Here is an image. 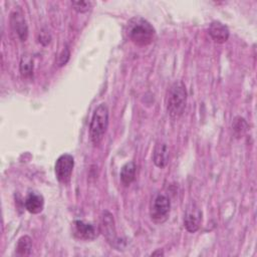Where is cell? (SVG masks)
<instances>
[{"label": "cell", "mask_w": 257, "mask_h": 257, "mask_svg": "<svg viewBox=\"0 0 257 257\" xmlns=\"http://www.w3.org/2000/svg\"><path fill=\"white\" fill-rule=\"evenodd\" d=\"M69 57H70V52H69V49L67 47L63 48L62 51L59 53L58 55V58H57V64L58 66H63L67 63V61L69 60Z\"/></svg>", "instance_id": "18"}, {"label": "cell", "mask_w": 257, "mask_h": 257, "mask_svg": "<svg viewBox=\"0 0 257 257\" xmlns=\"http://www.w3.org/2000/svg\"><path fill=\"white\" fill-rule=\"evenodd\" d=\"M154 164L158 168H165L169 162V148L168 145L164 142L158 143L154 149L153 153Z\"/></svg>", "instance_id": "12"}, {"label": "cell", "mask_w": 257, "mask_h": 257, "mask_svg": "<svg viewBox=\"0 0 257 257\" xmlns=\"http://www.w3.org/2000/svg\"><path fill=\"white\" fill-rule=\"evenodd\" d=\"M108 126V107L106 103L98 104L91 116L89 123V138L94 146L102 141Z\"/></svg>", "instance_id": "3"}, {"label": "cell", "mask_w": 257, "mask_h": 257, "mask_svg": "<svg viewBox=\"0 0 257 257\" xmlns=\"http://www.w3.org/2000/svg\"><path fill=\"white\" fill-rule=\"evenodd\" d=\"M24 205L26 210L31 214H38L43 210L44 199L43 196L37 192H31L27 195Z\"/></svg>", "instance_id": "11"}, {"label": "cell", "mask_w": 257, "mask_h": 257, "mask_svg": "<svg viewBox=\"0 0 257 257\" xmlns=\"http://www.w3.org/2000/svg\"><path fill=\"white\" fill-rule=\"evenodd\" d=\"M74 167V159L70 154H62L59 156L54 165L56 179L61 184H67L72 175Z\"/></svg>", "instance_id": "6"}, {"label": "cell", "mask_w": 257, "mask_h": 257, "mask_svg": "<svg viewBox=\"0 0 257 257\" xmlns=\"http://www.w3.org/2000/svg\"><path fill=\"white\" fill-rule=\"evenodd\" d=\"M99 232L102 233V235L105 237L106 241L114 247L116 250H122L124 247V244L116 235L115 226H114V220L113 216L108 211H103L100 216V223H99Z\"/></svg>", "instance_id": "4"}, {"label": "cell", "mask_w": 257, "mask_h": 257, "mask_svg": "<svg viewBox=\"0 0 257 257\" xmlns=\"http://www.w3.org/2000/svg\"><path fill=\"white\" fill-rule=\"evenodd\" d=\"M136 170H137V166L134 161H130L121 167L119 177H120L121 183L124 186H128L134 182L136 178Z\"/></svg>", "instance_id": "13"}, {"label": "cell", "mask_w": 257, "mask_h": 257, "mask_svg": "<svg viewBox=\"0 0 257 257\" xmlns=\"http://www.w3.org/2000/svg\"><path fill=\"white\" fill-rule=\"evenodd\" d=\"M71 225L72 234L76 239L90 241L94 240L98 236L99 228L90 223H86L81 220H75Z\"/></svg>", "instance_id": "7"}, {"label": "cell", "mask_w": 257, "mask_h": 257, "mask_svg": "<svg viewBox=\"0 0 257 257\" xmlns=\"http://www.w3.org/2000/svg\"><path fill=\"white\" fill-rule=\"evenodd\" d=\"M31 249H32V240L29 236L24 235L18 239L15 247V252L18 256L30 255Z\"/></svg>", "instance_id": "14"}, {"label": "cell", "mask_w": 257, "mask_h": 257, "mask_svg": "<svg viewBox=\"0 0 257 257\" xmlns=\"http://www.w3.org/2000/svg\"><path fill=\"white\" fill-rule=\"evenodd\" d=\"M128 38L139 46H146L154 41L156 31L153 25L143 17L137 16L127 22Z\"/></svg>", "instance_id": "1"}, {"label": "cell", "mask_w": 257, "mask_h": 257, "mask_svg": "<svg viewBox=\"0 0 257 257\" xmlns=\"http://www.w3.org/2000/svg\"><path fill=\"white\" fill-rule=\"evenodd\" d=\"M19 69L23 77H30L33 74V59L29 55H23L20 60Z\"/></svg>", "instance_id": "15"}, {"label": "cell", "mask_w": 257, "mask_h": 257, "mask_svg": "<svg viewBox=\"0 0 257 257\" xmlns=\"http://www.w3.org/2000/svg\"><path fill=\"white\" fill-rule=\"evenodd\" d=\"M248 127V124L246 122V120L241 117V116H236L233 120L232 123V130H233V134L237 139H240L244 136V134L246 133Z\"/></svg>", "instance_id": "16"}, {"label": "cell", "mask_w": 257, "mask_h": 257, "mask_svg": "<svg viewBox=\"0 0 257 257\" xmlns=\"http://www.w3.org/2000/svg\"><path fill=\"white\" fill-rule=\"evenodd\" d=\"M171 211V202L170 199L163 194L156 196L152 202L150 209V216L153 222L157 224H162L166 222L169 218Z\"/></svg>", "instance_id": "5"}, {"label": "cell", "mask_w": 257, "mask_h": 257, "mask_svg": "<svg viewBox=\"0 0 257 257\" xmlns=\"http://www.w3.org/2000/svg\"><path fill=\"white\" fill-rule=\"evenodd\" d=\"M39 42L43 45H47L50 42V35L47 32H40Z\"/></svg>", "instance_id": "19"}, {"label": "cell", "mask_w": 257, "mask_h": 257, "mask_svg": "<svg viewBox=\"0 0 257 257\" xmlns=\"http://www.w3.org/2000/svg\"><path fill=\"white\" fill-rule=\"evenodd\" d=\"M201 222L202 212L194 202H191L186 209L184 217V226L186 230L190 233H195L199 230Z\"/></svg>", "instance_id": "8"}, {"label": "cell", "mask_w": 257, "mask_h": 257, "mask_svg": "<svg viewBox=\"0 0 257 257\" xmlns=\"http://www.w3.org/2000/svg\"><path fill=\"white\" fill-rule=\"evenodd\" d=\"M71 5L75 11H77L79 13H84L90 9L91 2H89V1H73V2H71Z\"/></svg>", "instance_id": "17"}, {"label": "cell", "mask_w": 257, "mask_h": 257, "mask_svg": "<svg viewBox=\"0 0 257 257\" xmlns=\"http://www.w3.org/2000/svg\"><path fill=\"white\" fill-rule=\"evenodd\" d=\"M10 22H11L12 28L17 33L20 40L25 41L27 39V35H28V28H27V24H26V21H25L22 11L21 10L13 11L11 13Z\"/></svg>", "instance_id": "9"}, {"label": "cell", "mask_w": 257, "mask_h": 257, "mask_svg": "<svg viewBox=\"0 0 257 257\" xmlns=\"http://www.w3.org/2000/svg\"><path fill=\"white\" fill-rule=\"evenodd\" d=\"M187 104V90L183 81H175L167 94V110L174 119L179 118L185 111Z\"/></svg>", "instance_id": "2"}, {"label": "cell", "mask_w": 257, "mask_h": 257, "mask_svg": "<svg viewBox=\"0 0 257 257\" xmlns=\"http://www.w3.org/2000/svg\"><path fill=\"white\" fill-rule=\"evenodd\" d=\"M209 34L216 43H224L228 40L230 32L225 24L220 21H213L209 26Z\"/></svg>", "instance_id": "10"}, {"label": "cell", "mask_w": 257, "mask_h": 257, "mask_svg": "<svg viewBox=\"0 0 257 257\" xmlns=\"http://www.w3.org/2000/svg\"><path fill=\"white\" fill-rule=\"evenodd\" d=\"M151 255H152V256H157V255H158V256H161V255H164V252H163L161 249H159V250L153 252Z\"/></svg>", "instance_id": "20"}]
</instances>
